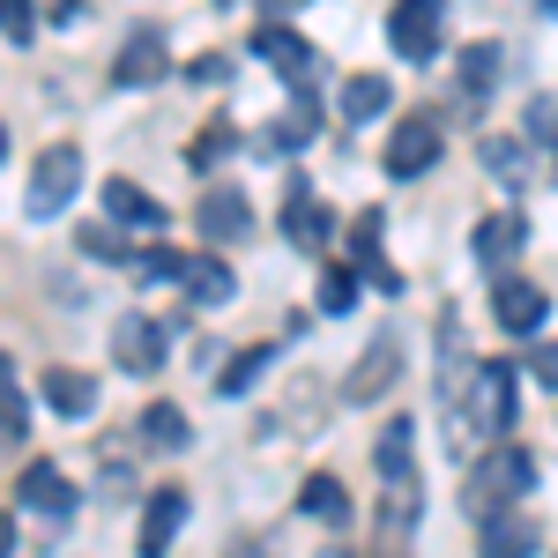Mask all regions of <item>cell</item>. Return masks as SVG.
Listing matches in <instances>:
<instances>
[{
	"mask_svg": "<svg viewBox=\"0 0 558 558\" xmlns=\"http://www.w3.org/2000/svg\"><path fill=\"white\" fill-rule=\"evenodd\" d=\"M417 514H425V484H417V425H410V417H387V425H380V514H373L380 558L410 551Z\"/></svg>",
	"mask_w": 558,
	"mask_h": 558,
	"instance_id": "6da1fadb",
	"label": "cell"
},
{
	"mask_svg": "<svg viewBox=\"0 0 558 558\" xmlns=\"http://www.w3.org/2000/svg\"><path fill=\"white\" fill-rule=\"evenodd\" d=\"M529 476H536V462L521 454V447H507V439H492V454L476 462V476H470V514L484 521V514H499V507H514L521 492H529Z\"/></svg>",
	"mask_w": 558,
	"mask_h": 558,
	"instance_id": "7a4b0ae2",
	"label": "cell"
},
{
	"mask_svg": "<svg viewBox=\"0 0 558 558\" xmlns=\"http://www.w3.org/2000/svg\"><path fill=\"white\" fill-rule=\"evenodd\" d=\"M454 410H462V425H470V432H484V439H499V432L514 425V365H507V357L476 365L470 395H454Z\"/></svg>",
	"mask_w": 558,
	"mask_h": 558,
	"instance_id": "3957f363",
	"label": "cell"
},
{
	"mask_svg": "<svg viewBox=\"0 0 558 558\" xmlns=\"http://www.w3.org/2000/svg\"><path fill=\"white\" fill-rule=\"evenodd\" d=\"M75 194H83V149H75V142H52L38 165H31V194H23V216H38V223H45V216L68 209Z\"/></svg>",
	"mask_w": 558,
	"mask_h": 558,
	"instance_id": "277c9868",
	"label": "cell"
},
{
	"mask_svg": "<svg viewBox=\"0 0 558 558\" xmlns=\"http://www.w3.org/2000/svg\"><path fill=\"white\" fill-rule=\"evenodd\" d=\"M439 38H447V0H395L387 8V45L402 60H439Z\"/></svg>",
	"mask_w": 558,
	"mask_h": 558,
	"instance_id": "5b68a950",
	"label": "cell"
},
{
	"mask_svg": "<svg viewBox=\"0 0 558 558\" xmlns=\"http://www.w3.org/2000/svg\"><path fill=\"white\" fill-rule=\"evenodd\" d=\"M439 142H447L439 112H410V120H395V134H387V172H395V179L432 172V165H439Z\"/></svg>",
	"mask_w": 558,
	"mask_h": 558,
	"instance_id": "8992f818",
	"label": "cell"
},
{
	"mask_svg": "<svg viewBox=\"0 0 558 558\" xmlns=\"http://www.w3.org/2000/svg\"><path fill=\"white\" fill-rule=\"evenodd\" d=\"M283 239H291L299 254H320V246L336 239V209H328V202H320L305 179L291 186V202H283Z\"/></svg>",
	"mask_w": 558,
	"mask_h": 558,
	"instance_id": "52a82bcc",
	"label": "cell"
},
{
	"mask_svg": "<svg viewBox=\"0 0 558 558\" xmlns=\"http://www.w3.org/2000/svg\"><path fill=\"white\" fill-rule=\"evenodd\" d=\"M254 52L283 75V83H299V89L313 83V60H320V52H313L299 31H283V23H254Z\"/></svg>",
	"mask_w": 558,
	"mask_h": 558,
	"instance_id": "ba28073f",
	"label": "cell"
},
{
	"mask_svg": "<svg viewBox=\"0 0 558 558\" xmlns=\"http://www.w3.org/2000/svg\"><path fill=\"white\" fill-rule=\"evenodd\" d=\"M15 492H23V507L45 514V521H68V514H75V484H68L60 462H31V470L15 476Z\"/></svg>",
	"mask_w": 558,
	"mask_h": 558,
	"instance_id": "9c48e42d",
	"label": "cell"
},
{
	"mask_svg": "<svg viewBox=\"0 0 558 558\" xmlns=\"http://www.w3.org/2000/svg\"><path fill=\"white\" fill-rule=\"evenodd\" d=\"M112 357H120V373H165V328L142 320V313H128V320L112 328Z\"/></svg>",
	"mask_w": 558,
	"mask_h": 558,
	"instance_id": "30bf717a",
	"label": "cell"
},
{
	"mask_svg": "<svg viewBox=\"0 0 558 558\" xmlns=\"http://www.w3.org/2000/svg\"><path fill=\"white\" fill-rule=\"evenodd\" d=\"M179 521H186V492H179V484H165V492H149L134 551H142V558H165V551H172V536H179Z\"/></svg>",
	"mask_w": 558,
	"mask_h": 558,
	"instance_id": "8fae6325",
	"label": "cell"
},
{
	"mask_svg": "<svg viewBox=\"0 0 558 558\" xmlns=\"http://www.w3.org/2000/svg\"><path fill=\"white\" fill-rule=\"evenodd\" d=\"M380 239H387L380 209H357V216H350V260H357V276H373V283H380V291H402V276H395V268H387Z\"/></svg>",
	"mask_w": 558,
	"mask_h": 558,
	"instance_id": "7c38bea8",
	"label": "cell"
},
{
	"mask_svg": "<svg viewBox=\"0 0 558 558\" xmlns=\"http://www.w3.org/2000/svg\"><path fill=\"white\" fill-rule=\"evenodd\" d=\"M165 68H172V60H165V38H157V31H134V38L120 45V60H112V83L149 89V83H165Z\"/></svg>",
	"mask_w": 558,
	"mask_h": 558,
	"instance_id": "4fadbf2b",
	"label": "cell"
},
{
	"mask_svg": "<svg viewBox=\"0 0 558 558\" xmlns=\"http://www.w3.org/2000/svg\"><path fill=\"white\" fill-rule=\"evenodd\" d=\"M246 223H254V209H246L239 186H209L202 209H194V231H202V239H246Z\"/></svg>",
	"mask_w": 558,
	"mask_h": 558,
	"instance_id": "5bb4252c",
	"label": "cell"
},
{
	"mask_svg": "<svg viewBox=\"0 0 558 558\" xmlns=\"http://www.w3.org/2000/svg\"><path fill=\"white\" fill-rule=\"evenodd\" d=\"M492 320H499L507 336H536V328H544V291H536V283H514V276H507V283L492 291Z\"/></svg>",
	"mask_w": 558,
	"mask_h": 558,
	"instance_id": "9a60e30c",
	"label": "cell"
},
{
	"mask_svg": "<svg viewBox=\"0 0 558 558\" xmlns=\"http://www.w3.org/2000/svg\"><path fill=\"white\" fill-rule=\"evenodd\" d=\"M395 373H402V357H395V343L380 336V343H365V357H357V373L343 380V395L350 402H380L387 387H395Z\"/></svg>",
	"mask_w": 558,
	"mask_h": 558,
	"instance_id": "2e32d148",
	"label": "cell"
},
{
	"mask_svg": "<svg viewBox=\"0 0 558 558\" xmlns=\"http://www.w3.org/2000/svg\"><path fill=\"white\" fill-rule=\"evenodd\" d=\"M179 283H186V299H194V305H231V299H239V276H231V260H223V254H194Z\"/></svg>",
	"mask_w": 558,
	"mask_h": 558,
	"instance_id": "e0dca14e",
	"label": "cell"
},
{
	"mask_svg": "<svg viewBox=\"0 0 558 558\" xmlns=\"http://www.w3.org/2000/svg\"><path fill=\"white\" fill-rule=\"evenodd\" d=\"M536 521L529 514H514V507H499V514H484V558H529L536 551Z\"/></svg>",
	"mask_w": 558,
	"mask_h": 558,
	"instance_id": "ac0fdd59",
	"label": "cell"
},
{
	"mask_svg": "<svg viewBox=\"0 0 558 558\" xmlns=\"http://www.w3.org/2000/svg\"><path fill=\"white\" fill-rule=\"evenodd\" d=\"M105 209H112V223H134V231H165V202H157V194H142L134 179H105Z\"/></svg>",
	"mask_w": 558,
	"mask_h": 558,
	"instance_id": "d6986e66",
	"label": "cell"
},
{
	"mask_svg": "<svg viewBox=\"0 0 558 558\" xmlns=\"http://www.w3.org/2000/svg\"><path fill=\"white\" fill-rule=\"evenodd\" d=\"M45 402H52L60 417L83 425L89 410H97V380H89V373H68V365H52V373H45Z\"/></svg>",
	"mask_w": 558,
	"mask_h": 558,
	"instance_id": "ffe728a7",
	"label": "cell"
},
{
	"mask_svg": "<svg viewBox=\"0 0 558 558\" xmlns=\"http://www.w3.org/2000/svg\"><path fill=\"white\" fill-rule=\"evenodd\" d=\"M514 254H521V216L514 209L484 216V223H476V260H484V268H507Z\"/></svg>",
	"mask_w": 558,
	"mask_h": 558,
	"instance_id": "44dd1931",
	"label": "cell"
},
{
	"mask_svg": "<svg viewBox=\"0 0 558 558\" xmlns=\"http://www.w3.org/2000/svg\"><path fill=\"white\" fill-rule=\"evenodd\" d=\"M313 134H320V105H313V89H299V105L260 134V142H268V149H299V142H313Z\"/></svg>",
	"mask_w": 558,
	"mask_h": 558,
	"instance_id": "7402d4cb",
	"label": "cell"
},
{
	"mask_svg": "<svg viewBox=\"0 0 558 558\" xmlns=\"http://www.w3.org/2000/svg\"><path fill=\"white\" fill-rule=\"evenodd\" d=\"M134 432H142V439H149L157 454H179V447H186V410H179V402H149Z\"/></svg>",
	"mask_w": 558,
	"mask_h": 558,
	"instance_id": "603a6c76",
	"label": "cell"
},
{
	"mask_svg": "<svg viewBox=\"0 0 558 558\" xmlns=\"http://www.w3.org/2000/svg\"><path fill=\"white\" fill-rule=\"evenodd\" d=\"M387 105H395V89H387L380 75H350V83H343V120H357V128L380 120Z\"/></svg>",
	"mask_w": 558,
	"mask_h": 558,
	"instance_id": "cb8c5ba5",
	"label": "cell"
},
{
	"mask_svg": "<svg viewBox=\"0 0 558 558\" xmlns=\"http://www.w3.org/2000/svg\"><path fill=\"white\" fill-rule=\"evenodd\" d=\"M299 514L305 521H343L350 514L343 484H336V476H305V484H299Z\"/></svg>",
	"mask_w": 558,
	"mask_h": 558,
	"instance_id": "d4e9b609",
	"label": "cell"
},
{
	"mask_svg": "<svg viewBox=\"0 0 558 558\" xmlns=\"http://www.w3.org/2000/svg\"><path fill=\"white\" fill-rule=\"evenodd\" d=\"M231 149H239V128H223V120H216V128H202L194 142H186V165H194V172H216Z\"/></svg>",
	"mask_w": 558,
	"mask_h": 558,
	"instance_id": "484cf974",
	"label": "cell"
},
{
	"mask_svg": "<svg viewBox=\"0 0 558 558\" xmlns=\"http://www.w3.org/2000/svg\"><path fill=\"white\" fill-rule=\"evenodd\" d=\"M499 60H507L499 45H492V38H476L470 52H462V89H470V97H484V89L499 83Z\"/></svg>",
	"mask_w": 558,
	"mask_h": 558,
	"instance_id": "4316f807",
	"label": "cell"
},
{
	"mask_svg": "<svg viewBox=\"0 0 558 558\" xmlns=\"http://www.w3.org/2000/svg\"><path fill=\"white\" fill-rule=\"evenodd\" d=\"M320 313H350L357 305V268H320Z\"/></svg>",
	"mask_w": 558,
	"mask_h": 558,
	"instance_id": "83f0119b",
	"label": "cell"
},
{
	"mask_svg": "<svg viewBox=\"0 0 558 558\" xmlns=\"http://www.w3.org/2000/svg\"><path fill=\"white\" fill-rule=\"evenodd\" d=\"M260 373H268V350L254 343V350H239V357L223 365V380H216V387H223V395H246V387H254Z\"/></svg>",
	"mask_w": 558,
	"mask_h": 558,
	"instance_id": "f1b7e54d",
	"label": "cell"
},
{
	"mask_svg": "<svg viewBox=\"0 0 558 558\" xmlns=\"http://www.w3.org/2000/svg\"><path fill=\"white\" fill-rule=\"evenodd\" d=\"M128 268H134V276H149V283H179V276H186V260H179L172 246H149V254H134Z\"/></svg>",
	"mask_w": 558,
	"mask_h": 558,
	"instance_id": "f546056e",
	"label": "cell"
},
{
	"mask_svg": "<svg viewBox=\"0 0 558 558\" xmlns=\"http://www.w3.org/2000/svg\"><path fill=\"white\" fill-rule=\"evenodd\" d=\"M0 432H23V380H15L8 350H0Z\"/></svg>",
	"mask_w": 558,
	"mask_h": 558,
	"instance_id": "4dcf8cb0",
	"label": "cell"
},
{
	"mask_svg": "<svg viewBox=\"0 0 558 558\" xmlns=\"http://www.w3.org/2000/svg\"><path fill=\"white\" fill-rule=\"evenodd\" d=\"M83 254H89V260H134L128 239H120L112 223H89V231H83Z\"/></svg>",
	"mask_w": 558,
	"mask_h": 558,
	"instance_id": "1f68e13d",
	"label": "cell"
},
{
	"mask_svg": "<svg viewBox=\"0 0 558 558\" xmlns=\"http://www.w3.org/2000/svg\"><path fill=\"white\" fill-rule=\"evenodd\" d=\"M529 134H536V142H558V97H536V105H529Z\"/></svg>",
	"mask_w": 558,
	"mask_h": 558,
	"instance_id": "d6a6232c",
	"label": "cell"
},
{
	"mask_svg": "<svg viewBox=\"0 0 558 558\" xmlns=\"http://www.w3.org/2000/svg\"><path fill=\"white\" fill-rule=\"evenodd\" d=\"M223 75H231V68H223V52H202V60H186V83H194V89H202V83H223Z\"/></svg>",
	"mask_w": 558,
	"mask_h": 558,
	"instance_id": "836d02e7",
	"label": "cell"
},
{
	"mask_svg": "<svg viewBox=\"0 0 558 558\" xmlns=\"http://www.w3.org/2000/svg\"><path fill=\"white\" fill-rule=\"evenodd\" d=\"M484 165H492V172H521V142H499V134H492V142H484Z\"/></svg>",
	"mask_w": 558,
	"mask_h": 558,
	"instance_id": "e575fe53",
	"label": "cell"
},
{
	"mask_svg": "<svg viewBox=\"0 0 558 558\" xmlns=\"http://www.w3.org/2000/svg\"><path fill=\"white\" fill-rule=\"evenodd\" d=\"M0 31L8 38H31V0H0Z\"/></svg>",
	"mask_w": 558,
	"mask_h": 558,
	"instance_id": "d590c367",
	"label": "cell"
},
{
	"mask_svg": "<svg viewBox=\"0 0 558 558\" xmlns=\"http://www.w3.org/2000/svg\"><path fill=\"white\" fill-rule=\"evenodd\" d=\"M536 380H544V387H558V343H544V350H536Z\"/></svg>",
	"mask_w": 558,
	"mask_h": 558,
	"instance_id": "8d00e7d4",
	"label": "cell"
},
{
	"mask_svg": "<svg viewBox=\"0 0 558 558\" xmlns=\"http://www.w3.org/2000/svg\"><path fill=\"white\" fill-rule=\"evenodd\" d=\"M305 0H260V15H268V23H283V15H299Z\"/></svg>",
	"mask_w": 558,
	"mask_h": 558,
	"instance_id": "74e56055",
	"label": "cell"
},
{
	"mask_svg": "<svg viewBox=\"0 0 558 558\" xmlns=\"http://www.w3.org/2000/svg\"><path fill=\"white\" fill-rule=\"evenodd\" d=\"M223 558H276V551H268V544H231Z\"/></svg>",
	"mask_w": 558,
	"mask_h": 558,
	"instance_id": "f35d334b",
	"label": "cell"
},
{
	"mask_svg": "<svg viewBox=\"0 0 558 558\" xmlns=\"http://www.w3.org/2000/svg\"><path fill=\"white\" fill-rule=\"evenodd\" d=\"M8 551H15V521L0 514V558H8Z\"/></svg>",
	"mask_w": 558,
	"mask_h": 558,
	"instance_id": "ab89813d",
	"label": "cell"
},
{
	"mask_svg": "<svg viewBox=\"0 0 558 558\" xmlns=\"http://www.w3.org/2000/svg\"><path fill=\"white\" fill-rule=\"evenodd\" d=\"M0 157H8V128H0Z\"/></svg>",
	"mask_w": 558,
	"mask_h": 558,
	"instance_id": "60d3db41",
	"label": "cell"
},
{
	"mask_svg": "<svg viewBox=\"0 0 558 558\" xmlns=\"http://www.w3.org/2000/svg\"><path fill=\"white\" fill-rule=\"evenodd\" d=\"M544 8H551V15H558V0H544Z\"/></svg>",
	"mask_w": 558,
	"mask_h": 558,
	"instance_id": "b9f144b4",
	"label": "cell"
}]
</instances>
